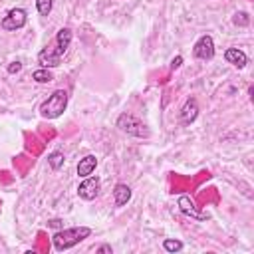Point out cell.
I'll use <instances>...</instances> for the list:
<instances>
[{
	"instance_id": "cell-1",
	"label": "cell",
	"mask_w": 254,
	"mask_h": 254,
	"mask_svg": "<svg viewBox=\"0 0 254 254\" xmlns=\"http://www.w3.org/2000/svg\"><path fill=\"white\" fill-rule=\"evenodd\" d=\"M71 30L69 28H62L58 30L56 38H54V44L46 46L40 54H38V62L42 64V67H58L62 64V58L64 54L67 52L69 44H71Z\"/></svg>"
},
{
	"instance_id": "cell-2",
	"label": "cell",
	"mask_w": 254,
	"mask_h": 254,
	"mask_svg": "<svg viewBox=\"0 0 254 254\" xmlns=\"http://www.w3.org/2000/svg\"><path fill=\"white\" fill-rule=\"evenodd\" d=\"M91 234V228L89 226H71V228H60L54 236H52V244L58 252H64V250H69L73 248L75 244H79L81 240L89 238Z\"/></svg>"
},
{
	"instance_id": "cell-3",
	"label": "cell",
	"mask_w": 254,
	"mask_h": 254,
	"mask_svg": "<svg viewBox=\"0 0 254 254\" xmlns=\"http://www.w3.org/2000/svg\"><path fill=\"white\" fill-rule=\"evenodd\" d=\"M67 107V91L65 89H56L42 105H40V115L44 119H56L60 117Z\"/></svg>"
},
{
	"instance_id": "cell-4",
	"label": "cell",
	"mask_w": 254,
	"mask_h": 254,
	"mask_svg": "<svg viewBox=\"0 0 254 254\" xmlns=\"http://www.w3.org/2000/svg\"><path fill=\"white\" fill-rule=\"evenodd\" d=\"M117 127H119L123 133L131 135V137H139V139H143V137L147 139V137H149L147 125H145L143 121H139L137 117L129 115V113H121V115L117 117Z\"/></svg>"
},
{
	"instance_id": "cell-5",
	"label": "cell",
	"mask_w": 254,
	"mask_h": 254,
	"mask_svg": "<svg viewBox=\"0 0 254 254\" xmlns=\"http://www.w3.org/2000/svg\"><path fill=\"white\" fill-rule=\"evenodd\" d=\"M28 22V14L24 8H12L2 20H0V28L6 32H16L20 28H24Z\"/></svg>"
},
{
	"instance_id": "cell-6",
	"label": "cell",
	"mask_w": 254,
	"mask_h": 254,
	"mask_svg": "<svg viewBox=\"0 0 254 254\" xmlns=\"http://www.w3.org/2000/svg\"><path fill=\"white\" fill-rule=\"evenodd\" d=\"M99 190H101V181H99V177H91V175L85 177L77 187V194L83 200H93L99 194Z\"/></svg>"
},
{
	"instance_id": "cell-7",
	"label": "cell",
	"mask_w": 254,
	"mask_h": 254,
	"mask_svg": "<svg viewBox=\"0 0 254 254\" xmlns=\"http://www.w3.org/2000/svg\"><path fill=\"white\" fill-rule=\"evenodd\" d=\"M192 54H194V58H198V60H212L214 58V40L208 36V34H204V36H200L198 40H196V44H194V48H192Z\"/></svg>"
},
{
	"instance_id": "cell-8",
	"label": "cell",
	"mask_w": 254,
	"mask_h": 254,
	"mask_svg": "<svg viewBox=\"0 0 254 254\" xmlns=\"http://www.w3.org/2000/svg\"><path fill=\"white\" fill-rule=\"evenodd\" d=\"M177 206L181 208L183 214H187V216H190V218H194V220H206V212H200V210L196 208L194 200H192L190 196H187V194H181V196H179Z\"/></svg>"
},
{
	"instance_id": "cell-9",
	"label": "cell",
	"mask_w": 254,
	"mask_h": 254,
	"mask_svg": "<svg viewBox=\"0 0 254 254\" xmlns=\"http://www.w3.org/2000/svg\"><path fill=\"white\" fill-rule=\"evenodd\" d=\"M198 117V103L194 97H189L181 109V123L183 125H190L194 119Z\"/></svg>"
},
{
	"instance_id": "cell-10",
	"label": "cell",
	"mask_w": 254,
	"mask_h": 254,
	"mask_svg": "<svg viewBox=\"0 0 254 254\" xmlns=\"http://www.w3.org/2000/svg\"><path fill=\"white\" fill-rule=\"evenodd\" d=\"M224 60H226L228 64H232L234 67H238V69H242V67L248 64V56H246L242 50H238V48H228V50L224 52Z\"/></svg>"
},
{
	"instance_id": "cell-11",
	"label": "cell",
	"mask_w": 254,
	"mask_h": 254,
	"mask_svg": "<svg viewBox=\"0 0 254 254\" xmlns=\"http://www.w3.org/2000/svg\"><path fill=\"white\" fill-rule=\"evenodd\" d=\"M95 167H97V157H95V155H85V157L79 159V163H77V177L85 179V177L93 175Z\"/></svg>"
},
{
	"instance_id": "cell-12",
	"label": "cell",
	"mask_w": 254,
	"mask_h": 254,
	"mask_svg": "<svg viewBox=\"0 0 254 254\" xmlns=\"http://www.w3.org/2000/svg\"><path fill=\"white\" fill-rule=\"evenodd\" d=\"M129 198H131V189H129L125 183H117V185L113 187V202H115V206L127 204Z\"/></svg>"
},
{
	"instance_id": "cell-13",
	"label": "cell",
	"mask_w": 254,
	"mask_h": 254,
	"mask_svg": "<svg viewBox=\"0 0 254 254\" xmlns=\"http://www.w3.org/2000/svg\"><path fill=\"white\" fill-rule=\"evenodd\" d=\"M64 161H65V157H64L62 151H54V153L48 155V165H50L54 171H60V169L64 167Z\"/></svg>"
},
{
	"instance_id": "cell-14",
	"label": "cell",
	"mask_w": 254,
	"mask_h": 254,
	"mask_svg": "<svg viewBox=\"0 0 254 254\" xmlns=\"http://www.w3.org/2000/svg\"><path fill=\"white\" fill-rule=\"evenodd\" d=\"M32 79L38 81V83H48V81L54 79V75H52V71H50L48 67H42V69H36V71L32 73Z\"/></svg>"
},
{
	"instance_id": "cell-15",
	"label": "cell",
	"mask_w": 254,
	"mask_h": 254,
	"mask_svg": "<svg viewBox=\"0 0 254 254\" xmlns=\"http://www.w3.org/2000/svg\"><path fill=\"white\" fill-rule=\"evenodd\" d=\"M52 6H54V0H36V8H38L40 16H50Z\"/></svg>"
},
{
	"instance_id": "cell-16",
	"label": "cell",
	"mask_w": 254,
	"mask_h": 254,
	"mask_svg": "<svg viewBox=\"0 0 254 254\" xmlns=\"http://www.w3.org/2000/svg\"><path fill=\"white\" fill-rule=\"evenodd\" d=\"M163 248H165L167 252H181V250H183V242H181V240L167 238V240H163Z\"/></svg>"
},
{
	"instance_id": "cell-17",
	"label": "cell",
	"mask_w": 254,
	"mask_h": 254,
	"mask_svg": "<svg viewBox=\"0 0 254 254\" xmlns=\"http://www.w3.org/2000/svg\"><path fill=\"white\" fill-rule=\"evenodd\" d=\"M232 22H234L236 26H248V24H250V16H248L246 12H236L234 18H232Z\"/></svg>"
},
{
	"instance_id": "cell-18",
	"label": "cell",
	"mask_w": 254,
	"mask_h": 254,
	"mask_svg": "<svg viewBox=\"0 0 254 254\" xmlns=\"http://www.w3.org/2000/svg\"><path fill=\"white\" fill-rule=\"evenodd\" d=\"M20 69H22V62H12L8 65V73H18Z\"/></svg>"
},
{
	"instance_id": "cell-19",
	"label": "cell",
	"mask_w": 254,
	"mask_h": 254,
	"mask_svg": "<svg viewBox=\"0 0 254 254\" xmlns=\"http://www.w3.org/2000/svg\"><path fill=\"white\" fill-rule=\"evenodd\" d=\"M48 226H52V228H64V222L58 220V218H54V220H48Z\"/></svg>"
},
{
	"instance_id": "cell-20",
	"label": "cell",
	"mask_w": 254,
	"mask_h": 254,
	"mask_svg": "<svg viewBox=\"0 0 254 254\" xmlns=\"http://www.w3.org/2000/svg\"><path fill=\"white\" fill-rule=\"evenodd\" d=\"M181 64H183V56H177V58H173V62H171V67H173V69H177Z\"/></svg>"
},
{
	"instance_id": "cell-21",
	"label": "cell",
	"mask_w": 254,
	"mask_h": 254,
	"mask_svg": "<svg viewBox=\"0 0 254 254\" xmlns=\"http://www.w3.org/2000/svg\"><path fill=\"white\" fill-rule=\"evenodd\" d=\"M95 252H97V254H103V252H109V254H111V246H109V244H101Z\"/></svg>"
}]
</instances>
